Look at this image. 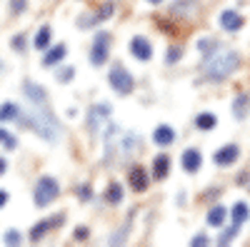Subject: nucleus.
Here are the masks:
<instances>
[{
	"label": "nucleus",
	"mask_w": 250,
	"mask_h": 247,
	"mask_svg": "<svg viewBox=\"0 0 250 247\" xmlns=\"http://www.w3.org/2000/svg\"><path fill=\"white\" fill-rule=\"evenodd\" d=\"M105 200H108L110 205H118V202L123 200V188H120L118 182H113L110 188H108V192H105Z\"/></svg>",
	"instance_id": "nucleus-21"
},
{
	"label": "nucleus",
	"mask_w": 250,
	"mask_h": 247,
	"mask_svg": "<svg viewBox=\"0 0 250 247\" xmlns=\"http://www.w3.org/2000/svg\"><path fill=\"white\" fill-rule=\"evenodd\" d=\"M198 48H200L203 53H210V50L215 48V43H213V40H200V43H198Z\"/></svg>",
	"instance_id": "nucleus-32"
},
{
	"label": "nucleus",
	"mask_w": 250,
	"mask_h": 247,
	"mask_svg": "<svg viewBox=\"0 0 250 247\" xmlns=\"http://www.w3.org/2000/svg\"><path fill=\"white\" fill-rule=\"evenodd\" d=\"M18 120H20V125H23V128H30L35 135H40L43 140H50L53 142V140L60 137V122L53 115V110L48 108V100L30 102V110L28 113H20Z\"/></svg>",
	"instance_id": "nucleus-1"
},
{
	"label": "nucleus",
	"mask_w": 250,
	"mask_h": 247,
	"mask_svg": "<svg viewBox=\"0 0 250 247\" xmlns=\"http://www.w3.org/2000/svg\"><path fill=\"white\" fill-rule=\"evenodd\" d=\"M193 247H203V245H210V237H208L205 232H200V235H195L193 237V242H190Z\"/></svg>",
	"instance_id": "nucleus-28"
},
{
	"label": "nucleus",
	"mask_w": 250,
	"mask_h": 247,
	"mask_svg": "<svg viewBox=\"0 0 250 247\" xmlns=\"http://www.w3.org/2000/svg\"><path fill=\"white\" fill-rule=\"evenodd\" d=\"M8 200H10V195H8L5 190H0V210H3L5 205H8Z\"/></svg>",
	"instance_id": "nucleus-34"
},
{
	"label": "nucleus",
	"mask_w": 250,
	"mask_h": 247,
	"mask_svg": "<svg viewBox=\"0 0 250 247\" xmlns=\"http://www.w3.org/2000/svg\"><path fill=\"white\" fill-rule=\"evenodd\" d=\"M110 113H113V108L108 105V102H98V105H93L90 113H88V133L95 135L100 125H105V120L110 117Z\"/></svg>",
	"instance_id": "nucleus-6"
},
{
	"label": "nucleus",
	"mask_w": 250,
	"mask_h": 247,
	"mask_svg": "<svg viewBox=\"0 0 250 247\" xmlns=\"http://www.w3.org/2000/svg\"><path fill=\"white\" fill-rule=\"evenodd\" d=\"M128 182H130V188H133L135 192H143V190L150 185V177H148V172H145V168H140V165H133L130 172H128Z\"/></svg>",
	"instance_id": "nucleus-8"
},
{
	"label": "nucleus",
	"mask_w": 250,
	"mask_h": 247,
	"mask_svg": "<svg viewBox=\"0 0 250 247\" xmlns=\"http://www.w3.org/2000/svg\"><path fill=\"white\" fill-rule=\"evenodd\" d=\"M65 53H68V48H65V45H53V48H48V50H45V57H43V65H45V68L58 65L60 60L65 57Z\"/></svg>",
	"instance_id": "nucleus-13"
},
{
	"label": "nucleus",
	"mask_w": 250,
	"mask_h": 247,
	"mask_svg": "<svg viewBox=\"0 0 250 247\" xmlns=\"http://www.w3.org/2000/svg\"><path fill=\"white\" fill-rule=\"evenodd\" d=\"M0 70H3V60H0Z\"/></svg>",
	"instance_id": "nucleus-37"
},
{
	"label": "nucleus",
	"mask_w": 250,
	"mask_h": 247,
	"mask_svg": "<svg viewBox=\"0 0 250 247\" xmlns=\"http://www.w3.org/2000/svg\"><path fill=\"white\" fill-rule=\"evenodd\" d=\"M50 38H53V28H50V25H43V28L38 30L33 45H35L38 50H48V48H50Z\"/></svg>",
	"instance_id": "nucleus-16"
},
{
	"label": "nucleus",
	"mask_w": 250,
	"mask_h": 247,
	"mask_svg": "<svg viewBox=\"0 0 250 247\" xmlns=\"http://www.w3.org/2000/svg\"><path fill=\"white\" fill-rule=\"evenodd\" d=\"M110 55V35L108 33H98L93 40V48H90V63L93 65H105V60Z\"/></svg>",
	"instance_id": "nucleus-4"
},
{
	"label": "nucleus",
	"mask_w": 250,
	"mask_h": 247,
	"mask_svg": "<svg viewBox=\"0 0 250 247\" xmlns=\"http://www.w3.org/2000/svg\"><path fill=\"white\" fill-rule=\"evenodd\" d=\"M18 115H20V110H18L15 102H5V105L0 108V122H5V120H18Z\"/></svg>",
	"instance_id": "nucleus-19"
},
{
	"label": "nucleus",
	"mask_w": 250,
	"mask_h": 247,
	"mask_svg": "<svg viewBox=\"0 0 250 247\" xmlns=\"http://www.w3.org/2000/svg\"><path fill=\"white\" fill-rule=\"evenodd\" d=\"M3 240H5V245H20V232H15V230H8Z\"/></svg>",
	"instance_id": "nucleus-27"
},
{
	"label": "nucleus",
	"mask_w": 250,
	"mask_h": 247,
	"mask_svg": "<svg viewBox=\"0 0 250 247\" xmlns=\"http://www.w3.org/2000/svg\"><path fill=\"white\" fill-rule=\"evenodd\" d=\"M215 122H218V120H215L213 113H200L198 120H195V125H198L200 130H213V128H215Z\"/></svg>",
	"instance_id": "nucleus-18"
},
{
	"label": "nucleus",
	"mask_w": 250,
	"mask_h": 247,
	"mask_svg": "<svg viewBox=\"0 0 250 247\" xmlns=\"http://www.w3.org/2000/svg\"><path fill=\"white\" fill-rule=\"evenodd\" d=\"M60 195V185L55 177H40L38 185H35V208H45V205H50L55 197Z\"/></svg>",
	"instance_id": "nucleus-3"
},
{
	"label": "nucleus",
	"mask_w": 250,
	"mask_h": 247,
	"mask_svg": "<svg viewBox=\"0 0 250 247\" xmlns=\"http://www.w3.org/2000/svg\"><path fill=\"white\" fill-rule=\"evenodd\" d=\"M153 140H155V145L165 148V145H170V142L175 140V133H173L170 125H160V128L153 133Z\"/></svg>",
	"instance_id": "nucleus-14"
},
{
	"label": "nucleus",
	"mask_w": 250,
	"mask_h": 247,
	"mask_svg": "<svg viewBox=\"0 0 250 247\" xmlns=\"http://www.w3.org/2000/svg\"><path fill=\"white\" fill-rule=\"evenodd\" d=\"M0 142H3V145L8 148V150H15L18 148V142H15V137L8 133V130H3V128H0Z\"/></svg>",
	"instance_id": "nucleus-23"
},
{
	"label": "nucleus",
	"mask_w": 250,
	"mask_h": 247,
	"mask_svg": "<svg viewBox=\"0 0 250 247\" xmlns=\"http://www.w3.org/2000/svg\"><path fill=\"white\" fill-rule=\"evenodd\" d=\"M73 75H75V70H73V68H65V70H60V73H58V80H60V82H65V80H70Z\"/></svg>",
	"instance_id": "nucleus-31"
},
{
	"label": "nucleus",
	"mask_w": 250,
	"mask_h": 247,
	"mask_svg": "<svg viewBox=\"0 0 250 247\" xmlns=\"http://www.w3.org/2000/svg\"><path fill=\"white\" fill-rule=\"evenodd\" d=\"M130 53H133L138 60H150V57H153V45H150L143 35H135V38L130 40Z\"/></svg>",
	"instance_id": "nucleus-9"
},
{
	"label": "nucleus",
	"mask_w": 250,
	"mask_h": 247,
	"mask_svg": "<svg viewBox=\"0 0 250 247\" xmlns=\"http://www.w3.org/2000/svg\"><path fill=\"white\" fill-rule=\"evenodd\" d=\"M25 8H28V0H10V10H13L15 15H20Z\"/></svg>",
	"instance_id": "nucleus-26"
},
{
	"label": "nucleus",
	"mask_w": 250,
	"mask_h": 247,
	"mask_svg": "<svg viewBox=\"0 0 250 247\" xmlns=\"http://www.w3.org/2000/svg\"><path fill=\"white\" fill-rule=\"evenodd\" d=\"M225 208L223 205H215V208H210V212H208V225H213V228H220V225L225 222Z\"/></svg>",
	"instance_id": "nucleus-17"
},
{
	"label": "nucleus",
	"mask_w": 250,
	"mask_h": 247,
	"mask_svg": "<svg viewBox=\"0 0 250 247\" xmlns=\"http://www.w3.org/2000/svg\"><path fill=\"white\" fill-rule=\"evenodd\" d=\"M245 217H248V205L245 202H235V208H233V225L240 228V225L245 222Z\"/></svg>",
	"instance_id": "nucleus-20"
},
{
	"label": "nucleus",
	"mask_w": 250,
	"mask_h": 247,
	"mask_svg": "<svg viewBox=\"0 0 250 247\" xmlns=\"http://www.w3.org/2000/svg\"><path fill=\"white\" fill-rule=\"evenodd\" d=\"M180 55H183V50H180L178 45H173V48L168 50V57H165V60H168V63H175V60H178Z\"/></svg>",
	"instance_id": "nucleus-30"
},
{
	"label": "nucleus",
	"mask_w": 250,
	"mask_h": 247,
	"mask_svg": "<svg viewBox=\"0 0 250 247\" xmlns=\"http://www.w3.org/2000/svg\"><path fill=\"white\" fill-rule=\"evenodd\" d=\"M238 155H240V150H238V145H225V148H220L218 152H215V165H220V168H225V165H233L235 160H238Z\"/></svg>",
	"instance_id": "nucleus-11"
},
{
	"label": "nucleus",
	"mask_w": 250,
	"mask_h": 247,
	"mask_svg": "<svg viewBox=\"0 0 250 247\" xmlns=\"http://www.w3.org/2000/svg\"><path fill=\"white\" fill-rule=\"evenodd\" d=\"M62 220H65V215L58 212V215H53V217H48V220L35 222V228H30V232H28L30 242H40V240H43V235H45V232H50L53 228H58V225H60Z\"/></svg>",
	"instance_id": "nucleus-7"
},
{
	"label": "nucleus",
	"mask_w": 250,
	"mask_h": 247,
	"mask_svg": "<svg viewBox=\"0 0 250 247\" xmlns=\"http://www.w3.org/2000/svg\"><path fill=\"white\" fill-rule=\"evenodd\" d=\"M150 3H163V0H150Z\"/></svg>",
	"instance_id": "nucleus-36"
},
{
	"label": "nucleus",
	"mask_w": 250,
	"mask_h": 247,
	"mask_svg": "<svg viewBox=\"0 0 250 247\" xmlns=\"http://www.w3.org/2000/svg\"><path fill=\"white\" fill-rule=\"evenodd\" d=\"M5 170H8V162H5V160H3V157H0V175H3V172H5Z\"/></svg>",
	"instance_id": "nucleus-35"
},
{
	"label": "nucleus",
	"mask_w": 250,
	"mask_h": 247,
	"mask_svg": "<svg viewBox=\"0 0 250 247\" xmlns=\"http://www.w3.org/2000/svg\"><path fill=\"white\" fill-rule=\"evenodd\" d=\"M220 25H223V30H228V33H235V30H240V28L245 25V20H243V15L235 13V10H223V13H220Z\"/></svg>",
	"instance_id": "nucleus-10"
},
{
	"label": "nucleus",
	"mask_w": 250,
	"mask_h": 247,
	"mask_svg": "<svg viewBox=\"0 0 250 247\" xmlns=\"http://www.w3.org/2000/svg\"><path fill=\"white\" fill-rule=\"evenodd\" d=\"M180 160H183V170H185V172H198L200 165H203V155H200L198 150H193V148L185 150Z\"/></svg>",
	"instance_id": "nucleus-12"
},
{
	"label": "nucleus",
	"mask_w": 250,
	"mask_h": 247,
	"mask_svg": "<svg viewBox=\"0 0 250 247\" xmlns=\"http://www.w3.org/2000/svg\"><path fill=\"white\" fill-rule=\"evenodd\" d=\"M240 68V55L235 50H220L205 63V75L210 80H225Z\"/></svg>",
	"instance_id": "nucleus-2"
},
{
	"label": "nucleus",
	"mask_w": 250,
	"mask_h": 247,
	"mask_svg": "<svg viewBox=\"0 0 250 247\" xmlns=\"http://www.w3.org/2000/svg\"><path fill=\"white\" fill-rule=\"evenodd\" d=\"M88 235H90L88 228H78V230H75V240H88Z\"/></svg>",
	"instance_id": "nucleus-33"
},
{
	"label": "nucleus",
	"mask_w": 250,
	"mask_h": 247,
	"mask_svg": "<svg viewBox=\"0 0 250 247\" xmlns=\"http://www.w3.org/2000/svg\"><path fill=\"white\" fill-rule=\"evenodd\" d=\"M115 13V8H113V3H105L100 10H98V20H108L110 15Z\"/></svg>",
	"instance_id": "nucleus-25"
},
{
	"label": "nucleus",
	"mask_w": 250,
	"mask_h": 247,
	"mask_svg": "<svg viewBox=\"0 0 250 247\" xmlns=\"http://www.w3.org/2000/svg\"><path fill=\"white\" fill-rule=\"evenodd\" d=\"M245 110H248V95H238L235 97V105H233V115L235 117H245Z\"/></svg>",
	"instance_id": "nucleus-22"
},
{
	"label": "nucleus",
	"mask_w": 250,
	"mask_h": 247,
	"mask_svg": "<svg viewBox=\"0 0 250 247\" xmlns=\"http://www.w3.org/2000/svg\"><path fill=\"white\" fill-rule=\"evenodd\" d=\"M78 197L80 200H90L93 197V190L88 188V185H80V188H78Z\"/></svg>",
	"instance_id": "nucleus-29"
},
{
	"label": "nucleus",
	"mask_w": 250,
	"mask_h": 247,
	"mask_svg": "<svg viewBox=\"0 0 250 247\" xmlns=\"http://www.w3.org/2000/svg\"><path fill=\"white\" fill-rule=\"evenodd\" d=\"M108 80H110V85H113V90H115V93H120V95L133 93V77H130V73L125 70L123 65H113V68H110Z\"/></svg>",
	"instance_id": "nucleus-5"
},
{
	"label": "nucleus",
	"mask_w": 250,
	"mask_h": 247,
	"mask_svg": "<svg viewBox=\"0 0 250 247\" xmlns=\"http://www.w3.org/2000/svg\"><path fill=\"white\" fill-rule=\"evenodd\" d=\"M168 172H170V157H168V155H158V157L153 160V175H155L158 180H163Z\"/></svg>",
	"instance_id": "nucleus-15"
},
{
	"label": "nucleus",
	"mask_w": 250,
	"mask_h": 247,
	"mask_svg": "<svg viewBox=\"0 0 250 247\" xmlns=\"http://www.w3.org/2000/svg\"><path fill=\"white\" fill-rule=\"evenodd\" d=\"M10 45H13L15 53H23V50H25V35H23V33H18V35L10 40Z\"/></svg>",
	"instance_id": "nucleus-24"
}]
</instances>
